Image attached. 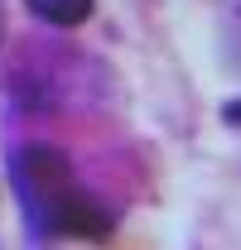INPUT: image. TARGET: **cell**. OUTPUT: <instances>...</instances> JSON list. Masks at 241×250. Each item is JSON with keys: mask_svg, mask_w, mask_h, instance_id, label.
<instances>
[{"mask_svg": "<svg viewBox=\"0 0 241 250\" xmlns=\"http://www.w3.org/2000/svg\"><path fill=\"white\" fill-rule=\"evenodd\" d=\"M5 173L34 241H106L116 231V212L92 188L77 183L72 159L53 145L34 140L10 149Z\"/></svg>", "mask_w": 241, "mask_h": 250, "instance_id": "obj_1", "label": "cell"}, {"mask_svg": "<svg viewBox=\"0 0 241 250\" xmlns=\"http://www.w3.org/2000/svg\"><path fill=\"white\" fill-rule=\"evenodd\" d=\"M24 5H29L34 20H44L53 29H77V24H87L92 10H96V0H24Z\"/></svg>", "mask_w": 241, "mask_h": 250, "instance_id": "obj_2", "label": "cell"}, {"mask_svg": "<svg viewBox=\"0 0 241 250\" xmlns=\"http://www.w3.org/2000/svg\"><path fill=\"white\" fill-rule=\"evenodd\" d=\"M222 121H227V125H241V96H232V101L222 106Z\"/></svg>", "mask_w": 241, "mask_h": 250, "instance_id": "obj_3", "label": "cell"}, {"mask_svg": "<svg viewBox=\"0 0 241 250\" xmlns=\"http://www.w3.org/2000/svg\"><path fill=\"white\" fill-rule=\"evenodd\" d=\"M0 39H5V15H0Z\"/></svg>", "mask_w": 241, "mask_h": 250, "instance_id": "obj_4", "label": "cell"}]
</instances>
